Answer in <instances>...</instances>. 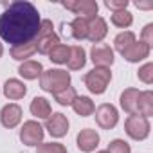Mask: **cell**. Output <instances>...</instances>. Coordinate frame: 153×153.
<instances>
[{
    "label": "cell",
    "mask_w": 153,
    "mask_h": 153,
    "mask_svg": "<svg viewBox=\"0 0 153 153\" xmlns=\"http://www.w3.org/2000/svg\"><path fill=\"white\" fill-rule=\"evenodd\" d=\"M68 29H70V36L72 38H76V40H85L87 34H88V20L76 16L72 20V24H68Z\"/></svg>",
    "instance_id": "22"
},
{
    "label": "cell",
    "mask_w": 153,
    "mask_h": 153,
    "mask_svg": "<svg viewBox=\"0 0 153 153\" xmlns=\"http://www.w3.org/2000/svg\"><path fill=\"white\" fill-rule=\"evenodd\" d=\"M90 59L96 67H105V68H110L112 63H114V51L110 49V45H105V43H94L92 49H90Z\"/></svg>",
    "instance_id": "9"
},
{
    "label": "cell",
    "mask_w": 153,
    "mask_h": 153,
    "mask_svg": "<svg viewBox=\"0 0 153 153\" xmlns=\"http://www.w3.org/2000/svg\"><path fill=\"white\" fill-rule=\"evenodd\" d=\"M137 115H142L146 119L153 115V92L151 90L140 92L139 101H137Z\"/></svg>",
    "instance_id": "20"
},
{
    "label": "cell",
    "mask_w": 153,
    "mask_h": 153,
    "mask_svg": "<svg viewBox=\"0 0 153 153\" xmlns=\"http://www.w3.org/2000/svg\"><path fill=\"white\" fill-rule=\"evenodd\" d=\"M135 6H137L139 9H151V7H153V4H151V2H137Z\"/></svg>",
    "instance_id": "33"
},
{
    "label": "cell",
    "mask_w": 153,
    "mask_h": 153,
    "mask_svg": "<svg viewBox=\"0 0 153 153\" xmlns=\"http://www.w3.org/2000/svg\"><path fill=\"white\" fill-rule=\"evenodd\" d=\"M124 130L128 133V137H131L133 140H144L148 135H149V121L142 115H130L124 123Z\"/></svg>",
    "instance_id": "5"
},
{
    "label": "cell",
    "mask_w": 153,
    "mask_h": 153,
    "mask_svg": "<svg viewBox=\"0 0 153 153\" xmlns=\"http://www.w3.org/2000/svg\"><path fill=\"white\" fill-rule=\"evenodd\" d=\"M49 59L52 63H58V65H63L68 61V56H70V47L68 45H63V43H58L56 47L51 49V52L47 54Z\"/></svg>",
    "instance_id": "24"
},
{
    "label": "cell",
    "mask_w": 153,
    "mask_h": 153,
    "mask_svg": "<svg viewBox=\"0 0 153 153\" xmlns=\"http://www.w3.org/2000/svg\"><path fill=\"white\" fill-rule=\"evenodd\" d=\"M40 13L34 4L18 0L6 7L0 15V38L13 47L31 43L40 31Z\"/></svg>",
    "instance_id": "1"
},
{
    "label": "cell",
    "mask_w": 153,
    "mask_h": 153,
    "mask_svg": "<svg viewBox=\"0 0 153 153\" xmlns=\"http://www.w3.org/2000/svg\"><path fill=\"white\" fill-rule=\"evenodd\" d=\"M106 33H108V25H106L105 18L96 16V18L88 20V34H87V38L92 43H101V40L106 36Z\"/></svg>",
    "instance_id": "14"
},
{
    "label": "cell",
    "mask_w": 153,
    "mask_h": 153,
    "mask_svg": "<svg viewBox=\"0 0 153 153\" xmlns=\"http://www.w3.org/2000/svg\"><path fill=\"white\" fill-rule=\"evenodd\" d=\"M43 72V67L40 61H33V59H27V61H22V65L18 67V74L25 79H38Z\"/></svg>",
    "instance_id": "17"
},
{
    "label": "cell",
    "mask_w": 153,
    "mask_h": 153,
    "mask_svg": "<svg viewBox=\"0 0 153 153\" xmlns=\"http://www.w3.org/2000/svg\"><path fill=\"white\" fill-rule=\"evenodd\" d=\"M137 76H139V79H140L142 83L151 85V83H153V63H146V65H142V67L139 68Z\"/></svg>",
    "instance_id": "30"
},
{
    "label": "cell",
    "mask_w": 153,
    "mask_h": 153,
    "mask_svg": "<svg viewBox=\"0 0 153 153\" xmlns=\"http://www.w3.org/2000/svg\"><path fill=\"white\" fill-rule=\"evenodd\" d=\"M78 97V94H76V90H74V87H67L65 90H61V92H58V94H54V99H56V103H59L61 106H67V105H72V101Z\"/></svg>",
    "instance_id": "27"
},
{
    "label": "cell",
    "mask_w": 153,
    "mask_h": 153,
    "mask_svg": "<svg viewBox=\"0 0 153 153\" xmlns=\"http://www.w3.org/2000/svg\"><path fill=\"white\" fill-rule=\"evenodd\" d=\"M25 94H27V87L20 79H7L6 81V85H4V96L7 99L16 101V99H22Z\"/></svg>",
    "instance_id": "16"
},
{
    "label": "cell",
    "mask_w": 153,
    "mask_h": 153,
    "mask_svg": "<svg viewBox=\"0 0 153 153\" xmlns=\"http://www.w3.org/2000/svg\"><path fill=\"white\" fill-rule=\"evenodd\" d=\"M76 142H78V148L83 151V153H90L94 151L97 146H99V133L96 130H90V128H85L78 133L76 137Z\"/></svg>",
    "instance_id": "11"
},
{
    "label": "cell",
    "mask_w": 153,
    "mask_h": 153,
    "mask_svg": "<svg viewBox=\"0 0 153 153\" xmlns=\"http://www.w3.org/2000/svg\"><path fill=\"white\" fill-rule=\"evenodd\" d=\"M105 6L115 13V11H123V9L128 7V0H106Z\"/></svg>",
    "instance_id": "31"
},
{
    "label": "cell",
    "mask_w": 153,
    "mask_h": 153,
    "mask_svg": "<svg viewBox=\"0 0 153 153\" xmlns=\"http://www.w3.org/2000/svg\"><path fill=\"white\" fill-rule=\"evenodd\" d=\"M2 54H4V47H2V43H0V58H2Z\"/></svg>",
    "instance_id": "34"
},
{
    "label": "cell",
    "mask_w": 153,
    "mask_h": 153,
    "mask_svg": "<svg viewBox=\"0 0 153 153\" xmlns=\"http://www.w3.org/2000/svg\"><path fill=\"white\" fill-rule=\"evenodd\" d=\"M59 43V36L54 33V25L51 20H42L40 24V31L34 38V45L36 51L40 54H49L52 47H56Z\"/></svg>",
    "instance_id": "4"
},
{
    "label": "cell",
    "mask_w": 153,
    "mask_h": 153,
    "mask_svg": "<svg viewBox=\"0 0 153 153\" xmlns=\"http://www.w3.org/2000/svg\"><path fill=\"white\" fill-rule=\"evenodd\" d=\"M131 22H133V16H131V13H130L128 9L115 11V13L112 15V24H114L115 27L126 29V27H130V25H131Z\"/></svg>",
    "instance_id": "26"
},
{
    "label": "cell",
    "mask_w": 153,
    "mask_h": 153,
    "mask_svg": "<svg viewBox=\"0 0 153 153\" xmlns=\"http://www.w3.org/2000/svg\"><path fill=\"white\" fill-rule=\"evenodd\" d=\"M149 51H151L149 45H146V43H142V42H135V43H131L121 56H123L126 61H130V63H139V61H142V59H146V58L149 56Z\"/></svg>",
    "instance_id": "13"
},
{
    "label": "cell",
    "mask_w": 153,
    "mask_h": 153,
    "mask_svg": "<svg viewBox=\"0 0 153 153\" xmlns=\"http://www.w3.org/2000/svg\"><path fill=\"white\" fill-rule=\"evenodd\" d=\"M139 96H140V90L137 88H126L123 94H121V108L130 114V115H135L137 114V101H139Z\"/></svg>",
    "instance_id": "15"
},
{
    "label": "cell",
    "mask_w": 153,
    "mask_h": 153,
    "mask_svg": "<svg viewBox=\"0 0 153 153\" xmlns=\"http://www.w3.org/2000/svg\"><path fill=\"white\" fill-rule=\"evenodd\" d=\"M140 42L151 47V43H153V24H148V25L142 29V40H140Z\"/></svg>",
    "instance_id": "32"
},
{
    "label": "cell",
    "mask_w": 153,
    "mask_h": 153,
    "mask_svg": "<svg viewBox=\"0 0 153 153\" xmlns=\"http://www.w3.org/2000/svg\"><path fill=\"white\" fill-rule=\"evenodd\" d=\"M85 63H87V52H85V49L81 45L70 47V56H68V61H67L68 68L70 70H81L85 67Z\"/></svg>",
    "instance_id": "18"
},
{
    "label": "cell",
    "mask_w": 153,
    "mask_h": 153,
    "mask_svg": "<svg viewBox=\"0 0 153 153\" xmlns=\"http://www.w3.org/2000/svg\"><path fill=\"white\" fill-rule=\"evenodd\" d=\"M63 7H67L68 11H72L74 15H78L79 18H85V20L96 18L99 9L96 0H67V2H63Z\"/></svg>",
    "instance_id": "6"
},
{
    "label": "cell",
    "mask_w": 153,
    "mask_h": 153,
    "mask_svg": "<svg viewBox=\"0 0 153 153\" xmlns=\"http://www.w3.org/2000/svg\"><path fill=\"white\" fill-rule=\"evenodd\" d=\"M108 153H131V148L126 140L123 139H114L110 144H108Z\"/></svg>",
    "instance_id": "29"
},
{
    "label": "cell",
    "mask_w": 153,
    "mask_h": 153,
    "mask_svg": "<svg viewBox=\"0 0 153 153\" xmlns=\"http://www.w3.org/2000/svg\"><path fill=\"white\" fill-rule=\"evenodd\" d=\"M137 40H135V34L131 33V31H124V33H121V34H117L115 36V40H114V47H115V51L119 52V54H123L131 43H135Z\"/></svg>",
    "instance_id": "25"
},
{
    "label": "cell",
    "mask_w": 153,
    "mask_h": 153,
    "mask_svg": "<svg viewBox=\"0 0 153 153\" xmlns=\"http://www.w3.org/2000/svg\"><path fill=\"white\" fill-rule=\"evenodd\" d=\"M96 123L103 128V130H112L117 123H119V114H117V108L110 103H103L99 105L96 110Z\"/></svg>",
    "instance_id": "7"
},
{
    "label": "cell",
    "mask_w": 153,
    "mask_h": 153,
    "mask_svg": "<svg viewBox=\"0 0 153 153\" xmlns=\"http://www.w3.org/2000/svg\"><path fill=\"white\" fill-rule=\"evenodd\" d=\"M31 114L34 115V117H38V119H47L51 114H52V110H51V103L45 99V97H34L33 101H31Z\"/></svg>",
    "instance_id": "21"
},
{
    "label": "cell",
    "mask_w": 153,
    "mask_h": 153,
    "mask_svg": "<svg viewBox=\"0 0 153 153\" xmlns=\"http://www.w3.org/2000/svg\"><path fill=\"white\" fill-rule=\"evenodd\" d=\"M20 140L25 146H38L43 140V126L38 121H25L20 130Z\"/></svg>",
    "instance_id": "8"
},
{
    "label": "cell",
    "mask_w": 153,
    "mask_h": 153,
    "mask_svg": "<svg viewBox=\"0 0 153 153\" xmlns=\"http://www.w3.org/2000/svg\"><path fill=\"white\" fill-rule=\"evenodd\" d=\"M97 153H108V151H97Z\"/></svg>",
    "instance_id": "35"
},
{
    "label": "cell",
    "mask_w": 153,
    "mask_h": 153,
    "mask_svg": "<svg viewBox=\"0 0 153 153\" xmlns=\"http://www.w3.org/2000/svg\"><path fill=\"white\" fill-rule=\"evenodd\" d=\"M0 121L6 128H16L22 121V108L16 103H9L0 112Z\"/></svg>",
    "instance_id": "12"
},
{
    "label": "cell",
    "mask_w": 153,
    "mask_h": 153,
    "mask_svg": "<svg viewBox=\"0 0 153 153\" xmlns=\"http://www.w3.org/2000/svg\"><path fill=\"white\" fill-rule=\"evenodd\" d=\"M36 153H67V148L59 142H42L38 144Z\"/></svg>",
    "instance_id": "28"
},
{
    "label": "cell",
    "mask_w": 153,
    "mask_h": 153,
    "mask_svg": "<svg viewBox=\"0 0 153 153\" xmlns=\"http://www.w3.org/2000/svg\"><path fill=\"white\" fill-rule=\"evenodd\" d=\"M45 130H47L52 137H56V139L65 137L67 131H68V119H67V115H63V114H59V112L51 114V115L47 117V121H45Z\"/></svg>",
    "instance_id": "10"
},
{
    "label": "cell",
    "mask_w": 153,
    "mask_h": 153,
    "mask_svg": "<svg viewBox=\"0 0 153 153\" xmlns=\"http://www.w3.org/2000/svg\"><path fill=\"white\" fill-rule=\"evenodd\" d=\"M83 81H85V87L92 94H96V96L105 94L108 83L112 81V70L105 68V67H96V68H92L90 72L85 74Z\"/></svg>",
    "instance_id": "3"
},
{
    "label": "cell",
    "mask_w": 153,
    "mask_h": 153,
    "mask_svg": "<svg viewBox=\"0 0 153 153\" xmlns=\"http://www.w3.org/2000/svg\"><path fill=\"white\" fill-rule=\"evenodd\" d=\"M34 52H36V45H34V42L25 43V45H18V47H11V51H9L11 58L16 59V61H27Z\"/></svg>",
    "instance_id": "23"
},
{
    "label": "cell",
    "mask_w": 153,
    "mask_h": 153,
    "mask_svg": "<svg viewBox=\"0 0 153 153\" xmlns=\"http://www.w3.org/2000/svg\"><path fill=\"white\" fill-rule=\"evenodd\" d=\"M40 87L45 92H51L52 96L65 90L67 87H70V74L67 70L61 68H49L43 70L40 76Z\"/></svg>",
    "instance_id": "2"
},
{
    "label": "cell",
    "mask_w": 153,
    "mask_h": 153,
    "mask_svg": "<svg viewBox=\"0 0 153 153\" xmlns=\"http://www.w3.org/2000/svg\"><path fill=\"white\" fill-rule=\"evenodd\" d=\"M70 106L74 108V112H76V114L81 115V117H88V115H92V114H94V110H96L94 101H92L90 97H87V96H78V97L72 101V105H70Z\"/></svg>",
    "instance_id": "19"
}]
</instances>
